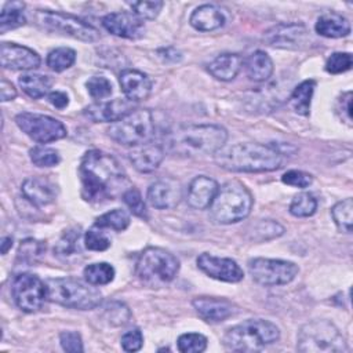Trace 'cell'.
<instances>
[{"instance_id": "obj_1", "label": "cell", "mask_w": 353, "mask_h": 353, "mask_svg": "<svg viewBox=\"0 0 353 353\" xmlns=\"http://www.w3.org/2000/svg\"><path fill=\"white\" fill-rule=\"evenodd\" d=\"M79 175L81 196L90 203L116 200L131 186L117 159L98 149L84 153L80 161Z\"/></svg>"}, {"instance_id": "obj_2", "label": "cell", "mask_w": 353, "mask_h": 353, "mask_svg": "<svg viewBox=\"0 0 353 353\" xmlns=\"http://www.w3.org/2000/svg\"><path fill=\"white\" fill-rule=\"evenodd\" d=\"M215 163L232 172H269L281 165L283 153L272 145L236 143L215 153Z\"/></svg>"}, {"instance_id": "obj_3", "label": "cell", "mask_w": 353, "mask_h": 353, "mask_svg": "<svg viewBox=\"0 0 353 353\" xmlns=\"http://www.w3.org/2000/svg\"><path fill=\"white\" fill-rule=\"evenodd\" d=\"M228 139V131L216 124H193L181 127L167 137V148L182 157L215 154Z\"/></svg>"}, {"instance_id": "obj_4", "label": "cell", "mask_w": 353, "mask_h": 353, "mask_svg": "<svg viewBox=\"0 0 353 353\" xmlns=\"http://www.w3.org/2000/svg\"><path fill=\"white\" fill-rule=\"evenodd\" d=\"M280 330L263 319H248L226 330L223 346L233 352H258L277 342Z\"/></svg>"}, {"instance_id": "obj_5", "label": "cell", "mask_w": 353, "mask_h": 353, "mask_svg": "<svg viewBox=\"0 0 353 353\" xmlns=\"http://www.w3.org/2000/svg\"><path fill=\"white\" fill-rule=\"evenodd\" d=\"M251 192L239 181L223 183L210 205V218L219 225H230L245 219L252 208Z\"/></svg>"}, {"instance_id": "obj_6", "label": "cell", "mask_w": 353, "mask_h": 353, "mask_svg": "<svg viewBox=\"0 0 353 353\" xmlns=\"http://www.w3.org/2000/svg\"><path fill=\"white\" fill-rule=\"evenodd\" d=\"M47 299L65 307L91 310L101 305L102 294L88 281L74 277H55L46 281Z\"/></svg>"}, {"instance_id": "obj_7", "label": "cell", "mask_w": 353, "mask_h": 353, "mask_svg": "<svg viewBox=\"0 0 353 353\" xmlns=\"http://www.w3.org/2000/svg\"><path fill=\"white\" fill-rule=\"evenodd\" d=\"M178 272V258L160 247L145 248L135 263V273L138 279L150 288H159L172 281Z\"/></svg>"}, {"instance_id": "obj_8", "label": "cell", "mask_w": 353, "mask_h": 353, "mask_svg": "<svg viewBox=\"0 0 353 353\" xmlns=\"http://www.w3.org/2000/svg\"><path fill=\"white\" fill-rule=\"evenodd\" d=\"M296 349L303 353L347 352L343 335L330 320H312L301 327L296 336Z\"/></svg>"}, {"instance_id": "obj_9", "label": "cell", "mask_w": 353, "mask_h": 353, "mask_svg": "<svg viewBox=\"0 0 353 353\" xmlns=\"http://www.w3.org/2000/svg\"><path fill=\"white\" fill-rule=\"evenodd\" d=\"M108 135L124 146H137L152 139L154 120L149 109H135L108 128Z\"/></svg>"}, {"instance_id": "obj_10", "label": "cell", "mask_w": 353, "mask_h": 353, "mask_svg": "<svg viewBox=\"0 0 353 353\" xmlns=\"http://www.w3.org/2000/svg\"><path fill=\"white\" fill-rule=\"evenodd\" d=\"M36 23L48 32H58L73 39L94 43L101 39V33L88 22L66 12L37 10L34 12Z\"/></svg>"}, {"instance_id": "obj_11", "label": "cell", "mask_w": 353, "mask_h": 353, "mask_svg": "<svg viewBox=\"0 0 353 353\" xmlns=\"http://www.w3.org/2000/svg\"><path fill=\"white\" fill-rule=\"evenodd\" d=\"M247 268L252 280L265 287L288 284L299 272L298 265L291 261L270 258H252Z\"/></svg>"}, {"instance_id": "obj_12", "label": "cell", "mask_w": 353, "mask_h": 353, "mask_svg": "<svg viewBox=\"0 0 353 353\" xmlns=\"http://www.w3.org/2000/svg\"><path fill=\"white\" fill-rule=\"evenodd\" d=\"M15 123L22 132L39 143L54 142L68 134L66 127L59 120L47 114L22 112L15 116Z\"/></svg>"}, {"instance_id": "obj_13", "label": "cell", "mask_w": 353, "mask_h": 353, "mask_svg": "<svg viewBox=\"0 0 353 353\" xmlns=\"http://www.w3.org/2000/svg\"><path fill=\"white\" fill-rule=\"evenodd\" d=\"M11 294L15 305L25 313L41 310L48 301L46 283L32 273L17 274L11 283Z\"/></svg>"}, {"instance_id": "obj_14", "label": "cell", "mask_w": 353, "mask_h": 353, "mask_svg": "<svg viewBox=\"0 0 353 353\" xmlns=\"http://www.w3.org/2000/svg\"><path fill=\"white\" fill-rule=\"evenodd\" d=\"M263 41L274 48L302 50L310 41V34L303 23H277L263 33Z\"/></svg>"}, {"instance_id": "obj_15", "label": "cell", "mask_w": 353, "mask_h": 353, "mask_svg": "<svg viewBox=\"0 0 353 353\" xmlns=\"http://www.w3.org/2000/svg\"><path fill=\"white\" fill-rule=\"evenodd\" d=\"M197 268L207 276L225 281V283H239L243 280L244 273L239 263L230 258H221L203 252L197 256Z\"/></svg>"}, {"instance_id": "obj_16", "label": "cell", "mask_w": 353, "mask_h": 353, "mask_svg": "<svg viewBox=\"0 0 353 353\" xmlns=\"http://www.w3.org/2000/svg\"><path fill=\"white\" fill-rule=\"evenodd\" d=\"M102 26L112 34L123 39H139L143 34L145 25L134 12L119 11L106 14L102 18Z\"/></svg>"}, {"instance_id": "obj_17", "label": "cell", "mask_w": 353, "mask_h": 353, "mask_svg": "<svg viewBox=\"0 0 353 353\" xmlns=\"http://www.w3.org/2000/svg\"><path fill=\"white\" fill-rule=\"evenodd\" d=\"M0 62L6 69L30 70L39 68L41 59L36 51L25 46L3 41L0 46Z\"/></svg>"}, {"instance_id": "obj_18", "label": "cell", "mask_w": 353, "mask_h": 353, "mask_svg": "<svg viewBox=\"0 0 353 353\" xmlns=\"http://www.w3.org/2000/svg\"><path fill=\"white\" fill-rule=\"evenodd\" d=\"M192 305L197 314L208 323H221L237 313V306L226 299L218 296H196Z\"/></svg>"}, {"instance_id": "obj_19", "label": "cell", "mask_w": 353, "mask_h": 353, "mask_svg": "<svg viewBox=\"0 0 353 353\" xmlns=\"http://www.w3.org/2000/svg\"><path fill=\"white\" fill-rule=\"evenodd\" d=\"M134 109V102L127 98H116L112 101L95 102L84 109V114L94 123H114Z\"/></svg>"}, {"instance_id": "obj_20", "label": "cell", "mask_w": 353, "mask_h": 353, "mask_svg": "<svg viewBox=\"0 0 353 353\" xmlns=\"http://www.w3.org/2000/svg\"><path fill=\"white\" fill-rule=\"evenodd\" d=\"M182 199V186L174 178H161L153 182L148 189L149 203L159 210L174 208Z\"/></svg>"}, {"instance_id": "obj_21", "label": "cell", "mask_w": 353, "mask_h": 353, "mask_svg": "<svg viewBox=\"0 0 353 353\" xmlns=\"http://www.w3.org/2000/svg\"><path fill=\"white\" fill-rule=\"evenodd\" d=\"M164 156H165L164 148L150 141L132 146L131 152L128 153V159L134 165V168L145 174L153 172L154 170H157Z\"/></svg>"}, {"instance_id": "obj_22", "label": "cell", "mask_w": 353, "mask_h": 353, "mask_svg": "<svg viewBox=\"0 0 353 353\" xmlns=\"http://www.w3.org/2000/svg\"><path fill=\"white\" fill-rule=\"evenodd\" d=\"M219 185L215 179L207 175H199L193 178L188 186L186 201L194 210L210 208L212 200L218 193Z\"/></svg>"}, {"instance_id": "obj_23", "label": "cell", "mask_w": 353, "mask_h": 353, "mask_svg": "<svg viewBox=\"0 0 353 353\" xmlns=\"http://www.w3.org/2000/svg\"><path fill=\"white\" fill-rule=\"evenodd\" d=\"M120 87L127 99L131 102L145 101L152 92V80L150 77L137 69H124L119 77Z\"/></svg>"}, {"instance_id": "obj_24", "label": "cell", "mask_w": 353, "mask_h": 353, "mask_svg": "<svg viewBox=\"0 0 353 353\" xmlns=\"http://www.w3.org/2000/svg\"><path fill=\"white\" fill-rule=\"evenodd\" d=\"M22 196L36 207H46L55 201L57 186L41 176L26 178L21 186Z\"/></svg>"}, {"instance_id": "obj_25", "label": "cell", "mask_w": 353, "mask_h": 353, "mask_svg": "<svg viewBox=\"0 0 353 353\" xmlns=\"http://www.w3.org/2000/svg\"><path fill=\"white\" fill-rule=\"evenodd\" d=\"M192 28L200 32H210L219 29L225 23L223 12L214 4H203L192 12L189 18Z\"/></svg>"}, {"instance_id": "obj_26", "label": "cell", "mask_w": 353, "mask_h": 353, "mask_svg": "<svg viewBox=\"0 0 353 353\" xmlns=\"http://www.w3.org/2000/svg\"><path fill=\"white\" fill-rule=\"evenodd\" d=\"M241 66H243V59L239 54L223 52L215 57L210 62L208 72L212 77L221 81H230L239 74Z\"/></svg>"}, {"instance_id": "obj_27", "label": "cell", "mask_w": 353, "mask_h": 353, "mask_svg": "<svg viewBox=\"0 0 353 353\" xmlns=\"http://www.w3.org/2000/svg\"><path fill=\"white\" fill-rule=\"evenodd\" d=\"M314 29L320 36L339 39L350 33V22L338 12H327L317 18Z\"/></svg>"}, {"instance_id": "obj_28", "label": "cell", "mask_w": 353, "mask_h": 353, "mask_svg": "<svg viewBox=\"0 0 353 353\" xmlns=\"http://www.w3.org/2000/svg\"><path fill=\"white\" fill-rule=\"evenodd\" d=\"M273 61L265 51L256 50L245 59L247 76L256 83L266 81L273 74Z\"/></svg>"}, {"instance_id": "obj_29", "label": "cell", "mask_w": 353, "mask_h": 353, "mask_svg": "<svg viewBox=\"0 0 353 353\" xmlns=\"http://www.w3.org/2000/svg\"><path fill=\"white\" fill-rule=\"evenodd\" d=\"M80 239L81 232L79 228L65 230L54 247V255H57L62 261H70L77 258L81 254Z\"/></svg>"}, {"instance_id": "obj_30", "label": "cell", "mask_w": 353, "mask_h": 353, "mask_svg": "<svg viewBox=\"0 0 353 353\" xmlns=\"http://www.w3.org/2000/svg\"><path fill=\"white\" fill-rule=\"evenodd\" d=\"M316 88L314 80H305L298 84L290 97V105L292 110L301 116H307L310 112V102Z\"/></svg>"}, {"instance_id": "obj_31", "label": "cell", "mask_w": 353, "mask_h": 353, "mask_svg": "<svg viewBox=\"0 0 353 353\" xmlns=\"http://www.w3.org/2000/svg\"><path fill=\"white\" fill-rule=\"evenodd\" d=\"M25 3L22 1H8L4 4L0 12V33L21 28L25 25L26 18L23 15Z\"/></svg>"}, {"instance_id": "obj_32", "label": "cell", "mask_w": 353, "mask_h": 353, "mask_svg": "<svg viewBox=\"0 0 353 353\" xmlns=\"http://www.w3.org/2000/svg\"><path fill=\"white\" fill-rule=\"evenodd\" d=\"M18 83L23 92L33 99H39L50 94L51 80L48 76L37 73H25L19 77Z\"/></svg>"}, {"instance_id": "obj_33", "label": "cell", "mask_w": 353, "mask_h": 353, "mask_svg": "<svg viewBox=\"0 0 353 353\" xmlns=\"http://www.w3.org/2000/svg\"><path fill=\"white\" fill-rule=\"evenodd\" d=\"M85 281L92 285H105L114 279V268L108 262L90 263L83 270Z\"/></svg>"}, {"instance_id": "obj_34", "label": "cell", "mask_w": 353, "mask_h": 353, "mask_svg": "<svg viewBox=\"0 0 353 353\" xmlns=\"http://www.w3.org/2000/svg\"><path fill=\"white\" fill-rule=\"evenodd\" d=\"M44 252H46V241L29 237L21 241L17 256H18V261H21L22 263L33 265L37 261H40Z\"/></svg>"}, {"instance_id": "obj_35", "label": "cell", "mask_w": 353, "mask_h": 353, "mask_svg": "<svg viewBox=\"0 0 353 353\" xmlns=\"http://www.w3.org/2000/svg\"><path fill=\"white\" fill-rule=\"evenodd\" d=\"M130 225V215L120 208H114L112 211H108L98 216L94 222V226L97 228H106V229H113L116 232H121L127 229Z\"/></svg>"}, {"instance_id": "obj_36", "label": "cell", "mask_w": 353, "mask_h": 353, "mask_svg": "<svg viewBox=\"0 0 353 353\" xmlns=\"http://www.w3.org/2000/svg\"><path fill=\"white\" fill-rule=\"evenodd\" d=\"M102 319L113 327H120L130 323L131 312L123 302L112 301L103 306Z\"/></svg>"}, {"instance_id": "obj_37", "label": "cell", "mask_w": 353, "mask_h": 353, "mask_svg": "<svg viewBox=\"0 0 353 353\" xmlns=\"http://www.w3.org/2000/svg\"><path fill=\"white\" fill-rule=\"evenodd\" d=\"M290 212L298 218L312 216L317 210V200L309 192H301L295 194L290 203Z\"/></svg>"}, {"instance_id": "obj_38", "label": "cell", "mask_w": 353, "mask_h": 353, "mask_svg": "<svg viewBox=\"0 0 353 353\" xmlns=\"http://www.w3.org/2000/svg\"><path fill=\"white\" fill-rule=\"evenodd\" d=\"M76 61V51L69 47H59L48 52L47 66L54 72H63L69 69Z\"/></svg>"}, {"instance_id": "obj_39", "label": "cell", "mask_w": 353, "mask_h": 353, "mask_svg": "<svg viewBox=\"0 0 353 353\" xmlns=\"http://www.w3.org/2000/svg\"><path fill=\"white\" fill-rule=\"evenodd\" d=\"M352 214H353V200L347 197L342 201H338L331 208V215L341 232L350 233L352 232Z\"/></svg>"}, {"instance_id": "obj_40", "label": "cell", "mask_w": 353, "mask_h": 353, "mask_svg": "<svg viewBox=\"0 0 353 353\" xmlns=\"http://www.w3.org/2000/svg\"><path fill=\"white\" fill-rule=\"evenodd\" d=\"M178 350L182 353H201L207 347V338L203 334H182L176 341Z\"/></svg>"}, {"instance_id": "obj_41", "label": "cell", "mask_w": 353, "mask_h": 353, "mask_svg": "<svg viewBox=\"0 0 353 353\" xmlns=\"http://www.w3.org/2000/svg\"><path fill=\"white\" fill-rule=\"evenodd\" d=\"M30 161L37 167H52L61 161V156L58 150L52 148L36 146L29 152Z\"/></svg>"}, {"instance_id": "obj_42", "label": "cell", "mask_w": 353, "mask_h": 353, "mask_svg": "<svg viewBox=\"0 0 353 353\" xmlns=\"http://www.w3.org/2000/svg\"><path fill=\"white\" fill-rule=\"evenodd\" d=\"M252 232H254V234H252L254 240H256V241H263L265 240L266 241V240L281 236L284 233V228L276 221L263 219V221L258 222L254 226Z\"/></svg>"}, {"instance_id": "obj_43", "label": "cell", "mask_w": 353, "mask_h": 353, "mask_svg": "<svg viewBox=\"0 0 353 353\" xmlns=\"http://www.w3.org/2000/svg\"><path fill=\"white\" fill-rule=\"evenodd\" d=\"M123 201L125 203V205L130 208V211L139 218L146 219L148 218V210H146V204L141 196V192L134 188L130 186L124 193H123Z\"/></svg>"}, {"instance_id": "obj_44", "label": "cell", "mask_w": 353, "mask_h": 353, "mask_svg": "<svg viewBox=\"0 0 353 353\" xmlns=\"http://www.w3.org/2000/svg\"><path fill=\"white\" fill-rule=\"evenodd\" d=\"M84 247L91 251H105L110 247V239L101 230L92 226L84 233Z\"/></svg>"}, {"instance_id": "obj_45", "label": "cell", "mask_w": 353, "mask_h": 353, "mask_svg": "<svg viewBox=\"0 0 353 353\" xmlns=\"http://www.w3.org/2000/svg\"><path fill=\"white\" fill-rule=\"evenodd\" d=\"M88 94L94 99H103L113 92L112 83L103 76H92L85 83Z\"/></svg>"}, {"instance_id": "obj_46", "label": "cell", "mask_w": 353, "mask_h": 353, "mask_svg": "<svg viewBox=\"0 0 353 353\" xmlns=\"http://www.w3.org/2000/svg\"><path fill=\"white\" fill-rule=\"evenodd\" d=\"M353 59L350 52H334L327 58L325 70L331 74L347 72L352 68Z\"/></svg>"}, {"instance_id": "obj_47", "label": "cell", "mask_w": 353, "mask_h": 353, "mask_svg": "<svg viewBox=\"0 0 353 353\" xmlns=\"http://www.w3.org/2000/svg\"><path fill=\"white\" fill-rule=\"evenodd\" d=\"M164 3L160 1V0H154V1H134L131 3V8L134 11V14L141 18L142 21L143 19H148V21H152L154 19L161 8H163Z\"/></svg>"}, {"instance_id": "obj_48", "label": "cell", "mask_w": 353, "mask_h": 353, "mask_svg": "<svg viewBox=\"0 0 353 353\" xmlns=\"http://www.w3.org/2000/svg\"><path fill=\"white\" fill-rule=\"evenodd\" d=\"M281 181H283V183H285L288 186L303 189V188H307L313 182V176L305 171L290 170L283 174Z\"/></svg>"}, {"instance_id": "obj_49", "label": "cell", "mask_w": 353, "mask_h": 353, "mask_svg": "<svg viewBox=\"0 0 353 353\" xmlns=\"http://www.w3.org/2000/svg\"><path fill=\"white\" fill-rule=\"evenodd\" d=\"M59 342L65 352L68 353H80L84 350L83 341L79 332L76 331H63L59 334Z\"/></svg>"}, {"instance_id": "obj_50", "label": "cell", "mask_w": 353, "mask_h": 353, "mask_svg": "<svg viewBox=\"0 0 353 353\" xmlns=\"http://www.w3.org/2000/svg\"><path fill=\"white\" fill-rule=\"evenodd\" d=\"M143 345V335L139 328H132L123 334L121 336V347L125 352H137Z\"/></svg>"}, {"instance_id": "obj_51", "label": "cell", "mask_w": 353, "mask_h": 353, "mask_svg": "<svg viewBox=\"0 0 353 353\" xmlns=\"http://www.w3.org/2000/svg\"><path fill=\"white\" fill-rule=\"evenodd\" d=\"M339 109L342 110V117L350 124L352 121V92L346 91L339 98Z\"/></svg>"}, {"instance_id": "obj_52", "label": "cell", "mask_w": 353, "mask_h": 353, "mask_svg": "<svg viewBox=\"0 0 353 353\" xmlns=\"http://www.w3.org/2000/svg\"><path fill=\"white\" fill-rule=\"evenodd\" d=\"M48 101L52 106H55L58 109H63L69 105V97L63 91H51L48 94Z\"/></svg>"}, {"instance_id": "obj_53", "label": "cell", "mask_w": 353, "mask_h": 353, "mask_svg": "<svg viewBox=\"0 0 353 353\" xmlns=\"http://www.w3.org/2000/svg\"><path fill=\"white\" fill-rule=\"evenodd\" d=\"M17 97V90L14 88V85L7 81V80H1L0 83V98L1 102H7V101H12Z\"/></svg>"}, {"instance_id": "obj_54", "label": "cell", "mask_w": 353, "mask_h": 353, "mask_svg": "<svg viewBox=\"0 0 353 353\" xmlns=\"http://www.w3.org/2000/svg\"><path fill=\"white\" fill-rule=\"evenodd\" d=\"M159 55L161 58H164V61H172V62H176L181 59V52L176 51L175 48L172 47H167V48H163L159 51Z\"/></svg>"}, {"instance_id": "obj_55", "label": "cell", "mask_w": 353, "mask_h": 353, "mask_svg": "<svg viewBox=\"0 0 353 353\" xmlns=\"http://www.w3.org/2000/svg\"><path fill=\"white\" fill-rule=\"evenodd\" d=\"M0 244H1V254H3V255H4V254H7V252H8V250L12 247V237H10V236L3 237Z\"/></svg>"}]
</instances>
